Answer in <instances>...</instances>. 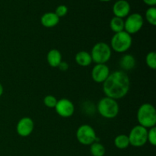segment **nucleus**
<instances>
[{"label":"nucleus","mask_w":156,"mask_h":156,"mask_svg":"<svg viewBox=\"0 0 156 156\" xmlns=\"http://www.w3.org/2000/svg\"><path fill=\"white\" fill-rule=\"evenodd\" d=\"M130 88L129 77L124 71L117 70L110 73L103 82V91L106 97L117 100L124 98Z\"/></svg>","instance_id":"f257e3e1"},{"label":"nucleus","mask_w":156,"mask_h":156,"mask_svg":"<svg viewBox=\"0 0 156 156\" xmlns=\"http://www.w3.org/2000/svg\"><path fill=\"white\" fill-rule=\"evenodd\" d=\"M137 120L140 126L146 128L154 127L156 124V111L155 107L149 103H145L137 111Z\"/></svg>","instance_id":"f03ea898"},{"label":"nucleus","mask_w":156,"mask_h":156,"mask_svg":"<svg viewBox=\"0 0 156 156\" xmlns=\"http://www.w3.org/2000/svg\"><path fill=\"white\" fill-rule=\"evenodd\" d=\"M97 110L101 117L106 119H113L118 115L120 107L117 100L105 97L98 103Z\"/></svg>","instance_id":"7ed1b4c3"},{"label":"nucleus","mask_w":156,"mask_h":156,"mask_svg":"<svg viewBox=\"0 0 156 156\" xmlns=\"http://www.w3.org/2000/svg\"><path fill=\"white\" fill-rule=\"evenodd\" d=\"M133 39L129 34L123 30L115 33L111 41V48L117 53H125L132 46Z\"/></svg>","instance_id":"20e7f679"},{"label":"nucleus","mask_w":156,"mask_h":156,"mask_svg":"<svg viewBox=\"0 0 156 156\" xmlns=\"http://www.w3.org/2000/svg\"><path fill=\"white\" fill-rule=\"evenodd\" d=\"M111 48L105 42H98L92 47L91 56L92 62L96 64H105L111 57Z\"/></svg>","instance_id":"39448f33"},{"label":"nucleus","mask_w":156,"mask_h":156,"mask_svg":"<svg viewBox=\"0 0 156 156\" xmlns=\"http://www.w3.org/2000/svg\"><path fill=\"white\" fill-rule=\"evenodd\" d=\"M76 138L79 143L84 146H90L94 142H99L94 129L88 124H83L78 128Z\"/></svg>","instance_id":"423d86ee"},{"label":"nucleus","mask_w":156,"mask_h":156,"mask_svg":"<svg viewBox=\"0 0 156 156\" xmlns=\"http://www.w3.org/2000/svg\"><path fill=\"white\" fill-rule=\"evenodd\" d=\"M148 129L140 125H137L133 127L129 132V145L133 147H142L145 146L147 140Z\"/></svg>","instance_id":"0eeeda50"},{"label":"nucleus","mask_w":156,"mask_h":156,"mask_svg":"<svg viewBox=\"0 0 156 156\" xmlns=\"http://www.w3.org/2000/svg\"><path fill=\"white\" fill-rule=\"evenodd\" d=\"M144 24V20L142 15L133 13L128 15L124 21V30L129 34H134L140 31Z\"/></svg>","instance_id":"6e6552de"},{"label":"nucleus","mask_w":156,"mask_h":156,"mask_svg":"<svg viewBox=\"0 0 156 156\" xmlns=\"http://www.w3.org/2000/svg\"><path fill=\"white\" fill-rule=\"evenodd\" d=\"M55 110L57 114L64 118L72 117L74 114L75 106L73 102L67 98H62L57 101Z\"/></svg>","instance_id":"1a4fd4ad"},{"label":"nucleus","mask_w":156,"mask_h":156,"mask_svg":"<svg viewBox=\"0 0 156 156\" xmlns=\"http://www.w3.org/2000/svg\"><path fill=\"white\" fill-rule=\"evenodd\" d=\"M34 129V123L33 120L28 117L20 119L16 126V131L19 136L27 137L32 133Z\"/></svg>","instance_id":"9d476101"},{"label":"nucleus","mask_w":156,"mask_h":156,"mask_svg":"<svg viewBox=\"0 0 156 156\" xmlns=\"http://www.w3.org/2000/svg\"><path fill=\"white\" fill-rule=\"evenodd\" d=\"M110 75V69L106 64H96L91 70V78L97 83H103Z\"/></svg>","instance_id":"9b49d317"},{"label":"nucleus","mask_w":156,"mask_h":156,"mask_svg":"<svg viewBox=\"0 0 156 156\" xmlns=\"http://www.w3.org/2000/svg\"><path fill=\"white\" fill-rule=\"evenodd\" d=\"M130 12V5L126 0H118L113 6V13L114 16L123 18L129 15Z\"/></svg>","instance_id":"f8f14e48"},{"label":"nucleus","mask_w":156,"mask_h":156,"mask_svg":"<svg viewBox=\"0 0 156 156\" xmlns=\"http://www.w3.org/2000/svg\"><path fill=\"white\" fill-rule=\"evenodd\" d=\"M41 22L44 27L50 28L59 24V18L55 14V12H47L41 16Z\"/></svg>","instance_id":"ddd939ff"},{"label":"nucleus","mask_w":156,"mask_h":156,"mask_svg":"<svg viewBox=\"0 0 156 156\" xmlns=\"http://www.w3.org/2000/svg\"><path fill=\"white\" fill-rule=\"evenodd\" d=\"M47 60L50 66L56 68L62 62V54L56 49H52L47 53Z\"/></svg>","instance_id":"4468645a"},{"label":"nucleus","mask_w":156,"mask_h":156,"mask_svg":"<svg viewBox=\"0 0 156 156\" xmlns=\"http://www.w3.org/2000/svg\"><path fill=\"white\" fill-rule=\"evenodd\" d=\"M120 66L124 71H129L135 68L136 59L130 54H125L120 58Z\"/></svg>","instance_id":"2eb2a0df"},{"label":"nucleus","mask_w":156,"mask_h":156,"mask_svg":"<svg viewBox=\"0 0 156 156\" xmlns=\"http://www.w3.org/2000/svg\"><path fill=\"white\" fill-rule=\"evenodd\" d=\"M75 60L78 65L83 67L88 66L92 62L91 54L86 51H80L76 53Z\"/></svg>","instance_id":"dca6fc26"},{"label":"nucleus","mask_w":156,"mask_h":156,"mask_svg":"<svg viewBox=\"0 0 156 156\" xmlns=\"http://www.w3.org/2000/svg\"><path fill=\"white\" fill-rule=\"evenodd\" d=\"M110 27L114 33L123 31L124 30V21L123 18L114 16L110 21Z\"/></svg>","instance_id":"f3484780"},{"label":"nucleus","mask_w":156,"mask_h":156,"mask_svg":"<svg viewBox=\"0 0 156 156\" xmlns=\"http://www.w3.org/2000/svg\"><path fill=\"white\" fill-rule=\"evenodd\" d=\"M114 145L119 149H125L129 147V140L128 136L125 134H120L114 139Z\"/></svg>","instance_id":"a211bd4d"},{"label":"nucleus","mask_w":156,"mask_h":156,"mask_svg":"<svg viewBox=\"0 0 156 156\" xmlns=\"http://www.w3.org/2000/svg\"><path fill=\"white\" fill-rule=\"evenodd\" d=\"M90 152L92 156H104L106 152V149L101 143L94 142L90 145Z\"/></svg>","instance_id":"6ab92c4d"},{"label":"nucleus","mask_w":156,"mask_h":156,"mask_svg":"<svg viewBox=\"0 0 156 156\" xmlns=\"http://www.w3.org/2000/svg\"><path fill=\"white\" fill-rule=\"evenodd\" d=\"M146 18L151 25H156V9L155 7H149L146 10Z\"/></svg>","instance_id":"aec40b11"},{"label":"nucleus","mask_w":156,"mask_h":156,"mask_svg":"<svg viewBox=\"0 0 156 156\" xmlns=\"http://www.w3.org/2000/svg\"><path fill=\"white\" fill-rule=\"evenodd\" d=\"M146 65L149 68L155 70L156 69V53L154 51L149 52L146 57Z\"/></svg>","instance_id":"412c9836"},{"label":"nucleus","mask_w":156,"mask_h":156,"mask_svg":"<svg viewBox=\"0 0 156 156\" xmlns=\"http://www.w3.org/2000/svg\"><path fill=\"white\" fill-rule=\"evenodd\" d=\"M57 101L58 100L56 98V97H54L53 95H51V94H49V95H47L44 97V104L47 108H55L56 103H57Z\"/></svg>","instance_id":"4be33fe9"},{"label":"nucleus","mask_w":156,"mask_h":156,"mask_svg":"<svg viewBox=\"0 0 156 156\" xmlns=\"http://www.w3.org/2000/svg\"><path fill=\"white\" fill-rule=\"evenodd\" d=\"M82 110H83V112L87 115H92L95 111V107L92 102L88 101L86 102H84Z\"/></svg>","instance_id":"5701e85b"},{"label":"nucleus","mask_w":156,"mask_h":156,"mask_svg":"<svg viewBox=\"0 0 156 156\" xmlns=\"http://www.w3.org/2000/svg\"><path fill=\"white\" fill-rule=\"evenodd\" d=\"M147 140L152 146H156V128L155 126L150 128L149 130H148Z\"/></svg>","instance_id":"b1692460"},{"label":"nucleus","mask_w":156,"mask_h":156,"mask_svg":"<svg viewBox=\"0 0 156 156\" xmlns=\"http://www.w3.org/2000/svg\"><path fill=\"white\" fill-rule=\"evenodd\" d=\"M68 13V8L67 6L64 5H60L58 6L55 11V14L57 15L59 18H62V17L66 16Z\"/></svg>","instance_id":"393cba45"},{"label":"nucleus","mask_w":156,"mask_h":156,"mask_svg":"<svg viewBox=\"0 0 156 156\" xmlns=\"http://www.w3.org/2000/svg\"><path fill=\"white\" fill-rule=\"evenodd\" d=\"M58 68L59 69L60 71L66 72L69 69V64L67 63L66 62H63V61H62V62L59 63V65L58 66Z\"/></svg>","instance_id":"a878e982"},{"label":"nucleus","mask_w":156,"mask_h":156,"mask_svg":"<svg viewBox=\"0 0 156 156\" xmlns=\"http://www.w3.org/2000/svg\"><path fill=\"white\" fill-rule=\"evenodd\" d=\"M143 2L150 7H155L156 5V0H143Z\"/></svg>","instance_id":"bb28decb"},{"label":"nucleus","mask_w":156,"mask_h":156,"mask_svg":"<svg viewBox=\"0 0 156 156\" xmlns=\"http://www.w3.org/2000/svg\"><path fill=\"white\" fill-rule=\"evenodd\" d=\"M3 92H4V88H3L2 85L0 83V97L3 94Z\"/></svg>","instance_id":"cd10ccee"},{"label":"nucleus","mask_w":156,"mask_h":156,"mask_svg":"<svg viewBox=\"0 0 156 156\" xmlns=\"http://www.w3.org/2000/svg\"><path fill=\"white\" fill-rule=\"evenodd\" d=\"M101 2H110L111 1V0H101Z\"/></svg>","instance_id":"c85d7f7f"}]
</instances>
